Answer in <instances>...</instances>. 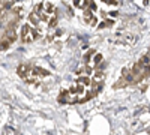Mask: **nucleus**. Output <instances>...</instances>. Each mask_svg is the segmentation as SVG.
I'll return each mask as SVG.
<instances>
[{
    "label": "nucleus",
    "mask_w": 150,
    "mask_h": 135,
    "mask_svg": "<svg viewBox=\"0 0 150 135\" xmlns=\"http://www.w3.org/2000/svg\"><path fill=\"white\" fill-rule=\"evenodd\" d=\"M105 3H111V5H116V0H104Z\"/></svg>",
    "instance_id": "obj_18"
},
{
    "label": "nucleus",
    "mask_w": 150,
    "mask_h": 135,
    "mask_svg": "<svg viewBox=\"0 0 150 135\" xmlns=\"http://www.w3.org/2000/svg\"><path fill=\"white\" fill-rule=\"evenodd\" d=\"M30 23L32 24H38V23H39V18H38V15H35V14H30Z\"/></svg>",
    "instance_id": "obj_12"
},
{
    "label": "nucleus",
    "mask_w": 150,
    "mask_h": 135,
    "mask_svg": "<svg viewBox=\"0 0 150 135\" xmlns=\"http://www.w3.org/2000/svg\"><path fill=\"white\" fill-rule=\"evenodd\" d=\"M9 47H11V42H9V41H6V39L0 41V51H5V50H8Z\"/></svg>",
    "instance_id": "obj_6"
},
{
    "label": "nucleus",
    "mask_w": 150,
    "mask_h": 135,
    "mask_svg": "<svg viewBox=\"0 0 150 135\" xmlns=\"http://www.w3.org/2000/svg\"><path fill=\"white\" fill-rule=\"evenodd\" d=\"M119 87H128V83L125 81L122 77H120V78H119V81L114 84V89H119Z\"/></svg>",
    "instance_id": "obj_5"
},
{
    "label": "nucleus",
    "mask_w": 150,
    "mask_h": 135,
    "mask_svg": "<svg viewBox=\"0 0 150 135\" xmlns=\"http://www.w3.org/2000/svg\"><path fill=\"white\" fill-rule=\"evenodd\" d=\"M140 62L143 63V65H146V66H149V53H146L143 57H141V60Z\"/></svg>",
    "instance_id": "obj_10"
},
{
    "label": "nucleus",
    "mask_w": 150,
    "mask_h": 135,
    "mask_svg": "<svg viewBox=\"0 0 150 135\" xmlns=\"http://www.w3.org/2000/svg\"><path fill=\"white\" fill-rule=\"evenodd\" d=\"M105 66H107V63L104 62L102 65H99V66H98V69H99V71H102V69H105Z\"/></svg>",
    "instance_id": "obj_17"
},
{
    "label": "nucleus",
    "mask_w": 150,
    "mask_h": 135,
    "mask_svg": "<svg viewBox=\"0 0 150 135\" xmlns=\"http://www.w3.org/2000/svg\"><path fill=\"white\" fill-rule=\"evenodd\" d=\"M3 135H15V131L12 128H9V126H6L5 131H3Z\"/></svg>",
    "instance_id": "obj_9"
},
{
    "label": "nucleus",
    "mask_w": 150,
    "mask_h": 135,
    "mask_svg": "<svg viewBox=\"0 0 150 135\" xmlns=\"http://www.w3.org/2000/svg\"><path fill=\"white\" fill-rule=\"evenodd\" d=\"M56 24H57V20H56V18L53 17V18H51V21H50V23H48V26H50V27H54V26H56Z\"/></svg>",
    "instance_id": "obj_14"
},
{
    "label": "nucleus",
    "mask_w": 150,
    "mask_h": 135,
    "mask_svg": "<svg viewBox=\"0 0 150 135\" xmlns=\"http://www.w3.org/2000/svg\"><path fill=\"white\" fill-rule=\"evenodd\" d=\"M89 5H90V11H96V5H95V2H93V0H90V2H89Z\"/></svg>",
    "instance_id": "obj_16"
},
{
    "label": "nucleus",
    "mask_w": 150,
    "mask_h": 135,
    "mask_svg": "<svg viewBox=\"0 0 150 135\" xmlns=\"http://www.w3.org/2000/svg\"><path fill=\"white\" fill-rule=\"evenodd\" d=\"M92 54H95V50H90L89 53H87V54L84 56V63H89V60H90V57H92Z\"/></svg>",
    "instance_id": "obj_11"
},
{
    "label": "nucleus",
    "mask_w": 150,
    "mask_h": 135,
    "mask_svg": "<svg viewBox=\"0 0 150 135\" xmlns=\"http://www.w3.org/2000/svg\"><path fill=\"white\" fill-rule=\"evenodd\" d=\"M5 39L9 41L11 44L14 42V41H17V33H15V30H6V32H5Z\"/></svg>",
    "instance_id": "obj_4"
},
{
    "label": "nucleus",
    "mask_w": 150,
    "mask_h": 135,
    "mask_svg": "<svg viewBox=\"0 0 150 135\" xmlns=\"http://www.w3.org/2000/svg\"><path fill=\"white\" fill-rule=\"evenodd\" d=\"M75 84H78V86H83V87H89V86L92 84V80L87 77V75H84V77H80L77 81H75Z\"/></svg>",
    "instance_id": "obj_3"
},
{
    "label": "nucleus",
    "mask_w": 150,
    "mask_h": 135,
    "mask_svg": "<svg viewBox=\"0 0 150 135\" xmlns=\"http://www.w3.org/2000/svg\"><path fill=\"white\" fill-rule=\"evenodd\" d=\"M74 5H75V6H78V5H80V0H74Z\"/></svg>",
    "instance_id": "obj_19"
},
{
    "label": "nucleus",
    "mask_w": 150,
    "mask_h": 135,
    "mask_svg": "<svg viewBox=\"0 0 150 135\" xmlns=\"http://www.w3.org/2000/svg\"><path fill=\"white\" fill-rule=\"evenodd\" d=\"M38 38H39V33H38L35 29H32L29 24L23 26V29H21V39H23V42L30 44V42L36 41Z\"/></svg>",
    "instance_id": "obj_1"
},
{
    "label": "nucleus",
    "mask_w": 150,
    "mask_h": 135,
    "mask_svg": "<svg viewBox=\"0 0 150 135\" xmlns=\"http://www.w3.org/2000/svg\"><path fill=\"white\" fill-rule=\"evenodd\" d=\"M30 66L29 65H20L18 66V69H17V72H18V75L21 77V78H24V80H26L29 75H30Z\"/></svg>",
    "instance_id": "obj_2"
},
{
    "label": "nucleus",
    "mask_w": 150,
    "mask_h": 135,
    "mask_svg": "<svg viewBox=\"0 0 150 135\" xmlns=\"http://www.w3.org/2000/svg\"><path fill=\"white\" fill-rule=\"evenodd\" d=\"M84 17H86V23H90V20H93L92 18V14H90V11H84Z\"/></svg>",
    "instance_id": "obj_13"
},
{
    "label": "nucleus",
    "mask_w": 150,
    "mask_h": 135,
    "mask_svg": "<svg viewBox=\"0 0 150 135\" xmlns=\"http://www.w3.org/2000/svg\"><path fill=\"white\" fill-rule=\"evenodd\" d=\"M102 60V54H96V57H95V63H99Z\"/></svg>",
    "instance_id": "obj_15"
},
{
    "label": "nucleus",
    "mask_w": 150,
    "mask_h": 135,
    "mask_svg": "<svg viewBox=\"0 0 150 135\" xmlns=\"http://www.w3.org/2000/svg\"><path fill=\"white\" fill-rule=\"evenodd\" d=\"M53 12H56L54 6L51 3H45V14H53Z\"/></svg>",
    "instance_id": "obj_7"
},
{
    "label": "nucleus",
    "mask_w": 150,
    "mask_h": 135,
    "mask_svg": "<svg viewBox=\"0 0 150 135\" xmlns=\"http://www.w3.org/2000/svg\"><path fill=\"white\" fill-rule=\"evenodd\" d=\"M144 5H146V6L149 5V0H144Z\"/></svg>",
    "instance_id": "obj_20"
},
{
    "label": "nucleus",
    "mask_w": 150,
    "mask_h": 135,
    "mask_svg": "<svg viewBox=\"0 0 150 135\" xmlns=\"http://www.w3.org/2000/svg\"><path fill=\"white\" fill-rule=\"evenodd\" d=\"M112 24H114V21H112V20H107V21H104L102 24H99V29H104V27H111Z\"/></svg>",
    "instance_id": "obj_8"
}]
</instances>
